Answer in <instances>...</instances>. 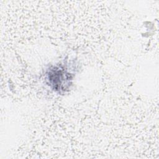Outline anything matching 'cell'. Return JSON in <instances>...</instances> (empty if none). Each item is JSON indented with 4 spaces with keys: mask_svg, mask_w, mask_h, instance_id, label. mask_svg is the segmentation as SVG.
<instances>
[{
    "mask_svg": "<svg viewBox=\"0 0 159 159\" xmlns=\"http://www.w3.org/2000/svg\"><path fill=\"white\" fill-rule=\"evenodd\" d=\"M73 75L68 71L64 64L54 66L49 69L47 73L48 85L57 91H64L67 89L72 80Z\"/></svg>",
    "mask_w": 159,
    "mask_h": 159,
    "instance_id": "6da1fadb",
    "label": "cell"
}]
</instances>
